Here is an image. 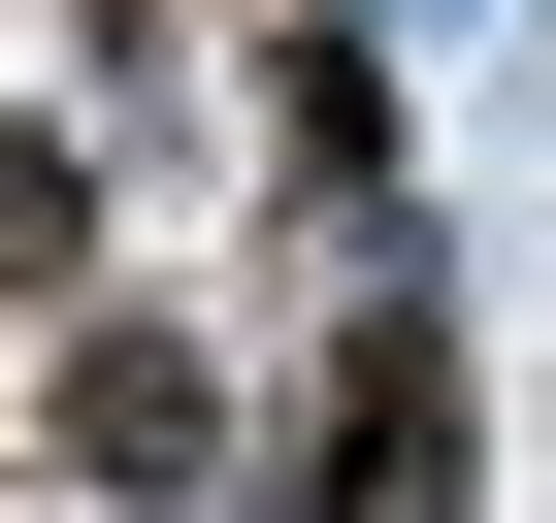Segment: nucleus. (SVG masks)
<instances>
[{"mask_svg":"<svg viewBox=\"0 0 556 523\" xmlns=\"http://www.w3.org/2000/svg\"><path fill=\"white\" fill-rule=\"evenodd\" d=\"M0 295H99V164L66 131H0Z\"/></svg>","mask_w":556,"mask_h":523,"instance_id":"obj_2","label":"nucleus"},{"mask_svg":"<svg viewBox=\"0 0 556 523\" xmlns=\"http://www.w3.org/2000/svg\"><path fill=\"white\" fill-rule=\"evenodd\" d=\"M34 425H66L99 490H197V458H229V360H197V328H66V360H34Z\"/></svg>","mask_w":556,"mask_h":523,"instance_id":"obj_1","label":"nucleus"}]
</instances>
